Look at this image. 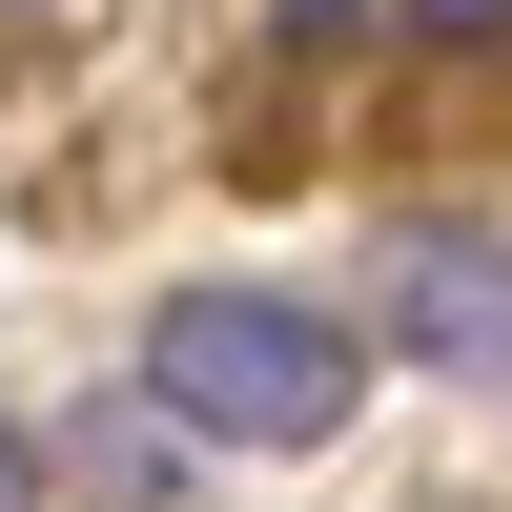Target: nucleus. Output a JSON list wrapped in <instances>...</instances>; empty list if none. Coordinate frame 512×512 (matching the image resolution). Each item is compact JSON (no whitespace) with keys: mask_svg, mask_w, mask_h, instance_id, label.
Returning a JSON list of instances; mask_svg holds the SVG:
<instances>
[{"mask_svg":"<svg viewBox=\"0 0 512 512\" xmlns=\"http://www.w3.org/2000/svg\"><path fill=\"white\" fill-rule=\"evenodd\" d=\"M267 21L308 41V62H328V41H369V21H390V0H267Z\"/></svg>","mask_w":512,"mask_h":512,"instance_id":"39448f33","label":"nucleus"},{"mask_svg":"<svg viewBox=\"0 0 512 512\" xmlns=\"http://www.w3.org/2000/svg\"><path fill=\"white\" fill-rule=\"evenodd\" d=\"M390 21L431 41V62H492V41H512V0H390Z\"/></svg>","mask_w":512,"mask_h":512,"instance_id":"20e7f679","label":"nucleus"},{"mask_svg":"<svg viewBox=\"0 0 512 512\" xmlns=\"http://www.w3.org/2000/svg\"><path fill=\"white\" fill-rule=\"evenodd\" d=\"M144 390L185 410L205 451H328L369 390V349L328 308H287V287H164L144 308Z\"/></svg>","mask_w":512,"mask_h":512,"instance_id":"f257e3e1","label":"nucleus"},{"mask_svg":"<svg viewBox=\"0 0 512 512\" xmlns=\"http://www.w3.org/2000/svg\"><path fill=\"white\" fill-rule=\"evenodd\" d=\"M390 349L451 390H512V246L492 226H410L390 246Z\"/></svg>","mask_w":512,"mask_h":512,"instance_id":"f03ea898","label":"nucleus"},{"mask_svg":"<svg viewBox=\"0 0 512 512\" xmlns=\"http://www.w3.org/2000/svg\"><path fill=\"white\" fill-rule=\"evenodd\" d=\"M41 492H62V472H41V431H0V512H41Z\"/></svg>","mask_w":512,"mask_h":512,"instance_id":"423d86ee","label":"nucleus"},{"mask_svg":"<svg viewBox=\"0 0 512 512\" xmlns=\"http://www.w3.org/2000/svg\"><path fill=\"white\" fill-rule=\"evenodd\" d=\"M185 410H164V390H103V410H62V451H41V472H62L82 512H185Z\"/></svg>","mask_w":512,"mask_h":512,"instance_id":"7ed1b4c3","label":"nucleus"}]
</instances>
